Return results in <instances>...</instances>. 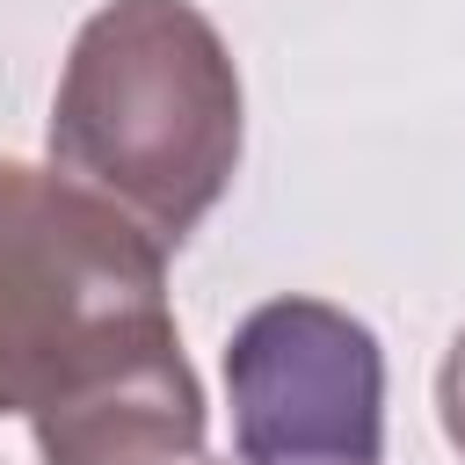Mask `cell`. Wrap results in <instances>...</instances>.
I'll return each instance as SVG.
<instances>
[{"instance_id":"cell-1","label":"cell","mask_w":465,"mask_h":465,"mask_svg":"<svg viewBox=\"0 0 465 465\" xmlns=\"http://www.w3.org/2000/svg\"><path fill=\"white\" fill-rule=\"evenodd\" d=\"M51 167L116 203L153 247H182L240 167V65L189 0H109L80 22Z\"/></svg>"},{"instance_id":"cell-2","label":"cell","mask_w":465,"mask_h":465,"mask_svg":"<svg viewBox=\"0 0 465 465\" xmlns=\"http://www.w3.org/2000/svg\"><path fill=\"white\" fill-rule=\"evenodd\" d=\"M174 349L167 247L58 167L0 160V414L36 421Z\"/></svg>"},{"instance_id":"cell-3","label":"cell","mask_w":465,"mask_h":465,"mask_svg":"<svg viewBox=\"0 0 465 465\" xmlns=\"http://www.w3.org/2000/svg\"><path fill=\"white\" fill-rule=\"evenodd\" d=\"M240 465H378L385 349L327 298H269L225 341Z\"/></svg>"},{"instance_id":"cell-4","label":"cell","mask_w":465,"mask_h":465,"mask_svg":"<svg viewBox=\"0 0 465 465\" xmlns=\"http://www.w3.org/2000/svg\"><path fill=\"white\" fill-rule=\"evenodd\" d=\"M29 429H36L44 465H218L203 443V392L182 349L65 407H44Z\"/></svg>"},{"instance_id":"cell-5","label":"cell","mask_w":465,"mask_h":465,"mask_svg":"<svg viewBox=\"0 0 465 465\" xmlns=\"http://www.w3.org/2000/svg\"><path fill=\"white\" fill-rule=\"evenodd\" d=\"M436 414H443L450 450L465 458V334H458V341H450V356H443V378H436Z\"/></svg>"}]
</instances>
